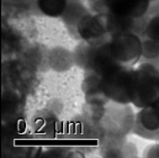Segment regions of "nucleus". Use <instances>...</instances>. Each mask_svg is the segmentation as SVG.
Returning a JSON list of instances; mask_svg holds the SVG:
<instances>
[{"mask_svg": "<svg viewBox=\"0 0 159 158\" xmlns=\"http://www.w3.org/2000/svg\"><path fill=\"white\" fill-rule=\"evenodd\" d=\"M130 103L143 109L159 100V69L149 61L139 62L133 67L128 82Z\"/></svg>", "mask_w": 159, "mask_h": 158, "instance_id": "1", "label": "nucleus"}, {"mask_svg": "<svg viewBox=\"0 0 159 158\" xmlns=\"http://www.w3.org/2000/svg\"><path fill=\"white\" fill-rule=\"evenodd\" d=\"M114 58L122 66L134 67L142 57V39L133 33H121L113 35L108 41Z\"/></svg>", "mask_w": 159, "mask_h": 158, "instance_id": "2", "label": "nucleus"}, {"mask_svg": "<svg viewBox=\"0 0 159 158\" xmlns=\"http://www.w3.org/2000/svg\"><path fill=\"white\" fill-rule=\"evenodd\" d=\"M79 39L85 42L99 46L110 41L111 33L106 12H88L80 19L77 26Z\"/></svg>", "mask_w": 159, "mask_h": 158, "instance_id": "3", "label": "nucleus"}, {"mask_svg": "<svg viewBox=\"0 0 159 158\" xmlns=\"http://www.w3.org/2000/svg\"><path fill=\"white\" fill-rule=\"evenodd\" d=\"M133 67H122L116 71L102 77L103 89L110 102L131 104L128 95V82Z\"/></svg>", "mask_w": 159, "mask_h": 158, "instance_id": "4", "label": "nucleus"}, {"mask_svg": "<svg viewBox=\"0 0 159 158\" xmlns=\"http://www.w3.org/2000/svg\"><path fill=\"white\" fill-rule=\"evenodd\" d=\"M107 12L121 17L146 16L150 0H105Z\"/></svg>", "mask_w": 159, "mask_h": 158, "instance_id": "5", "label": "nucleus"}, {"mask_svg": "<svg viewBox=\"0 0 159 158\" xmlns=\"http://www.w3.org/2000/svg\"><path fill=\"white\" fill-rule=\"evenodd\" d=\"M83 91L86 100L94 105V107L106 106L110 103L103 89L102 76L95 71H89L88 75L85 77L83 81Z\"/></svg>", "mask_w": 159, "mask_h": 158, "instance_id": "6", "label": "nucleus"}, {"mask_svg": "<svg viewBox=\"0 0 159 158\" xmlns=\"http://www.w3.org/2000/svg\"><path fill=\"white\" fill-rule=\"evenodd\" d=\"M107 42L96 48L94 62H93V71L101 75L102 77L110 75V73L116 71L120 68L124 67L114 58V55L112 54V52L108 48Z\"/></svg>", "mask_w": 159, "mask_h": 158, "instance_id": "7", "label": "nucleus"}, {"mask_svg": "<svg viewBox=\"0 0 159 158\" xmlns=\"http://www.w3.org/2000/svg\"><path fill=\"white\" fill-rule=\"evenodd\" d=\"M59 118L49 109H41L32 118L31 127L40 136H52L58 132Z\"/></svg>", "mask_w": 159, "mask_h": 158, "instance_id": "8", "label": "nucleus"}, {"mask_svg": "<svg viewBox=\"0 0 159 158\" xmlns=\"http://www.w3.org/2000/svg\"><path fill=\"white\" fill-rule=\"evenodd\" d=\"M88 12H90V10L81 0H69L67 9L61 17L63 19V23L66 24V26L69 28V32L71 33V30H74L77 34L78 39H79L78 30H77L78 23Z\"/></svg>", "mask_w": 159, "mask_h": 158, "instance_id": "9", "label": "nucleus"}, {"mask_svg": "<svg viewBox=\"0 0 159 158\" xmlns=\"http://www.w3.org/2000/svg\"><path fill=\"white\" fill-rule=\"evenodd\" d=\"M135 121L148 131H159V103L140 109L135 114Z\"/></svg>", "mask_w": 159, "mask_h": 158, "instance_id": "10", "label": "nucleus"}, {"mask_svg": "<svg viewBox=\"0 0 159 158\" xmlns=\"http://www.w3.org/2000/svg\"><path fill=\"white\" fill-rule=\"evenodd\" d=\"M96 48V45L89 44L85 41L79 43L74 51V59L77 66L87 71H93V62Z\"/></svg>", "mask_w": 159, "mask_h": 158, "instance_id": "11", "label": "nucleus"}, {"mask_svg": "<svg viewBox=\"0 0 159 158\" xmlns=\"http://www.w3.org/2000/svg\"><path fill=\"white\" fill-rule=\"evenodd\" d=\"M69 0H37V7L42 14L49 17H62Z\"/></svg>", "mask_w": 159, "mask_h": 158, "instance_id": "12", "label": "nucleus"}, {"mask_svg": "<svg viewBox=\"0 0 159 158\" xmlns=\"http://www.w3.org/2000/svg\"><path fill=\"white\" fill-rule=\"evenodd\" d=\"M159 60V41L152 39H142V57L140 62L149 61V62H157Z\"/></svg>", "mask_w": 159, "mask_h": 158, "instance_id": "13", "label": "nucleus"}, {"mask_svg": "<svg viewBox=\"0 0 159 158\" xmlns=\"http://www.w3.org/2000/svg\"><path fill=\"white\" fill-rule=\"evenodd\" d=\"M146 37L159 41V15L148 18L143 39Z\"/></svg>", "mask_w": 159, "mask_h": 158, "instance_id": "14", "label": "nucleus"}, {"mask_svg": "<svg viewBox=\"0 0 159 158\" xmlns=\"http://www.w3.org/2000/svg\"><path fill=\"white\" fill-rule=\"evenodd\" d=\"M132 133L138 136V137L142 138V139L146 140H151V141H159V131H148L146 129H143L139 124L138 122H134V125H133V130H132Z\"/></svg>", "mask_w": 159, "mask_h": 158, "instance_id": "15", "label": "nucleus"}, {"mask_svg": "<svg viewBox=\"0 0 159 158\" xmlns=\"http://www.w3.org/2000/svg\"><path fill=\"white\" fill-rule=\"evenodd\" d=\"M143 157L148 158H159V141L152 143L143 150Z\"/></svg>", "mask_w": 159, "mask_h": 158, "instance_id": "16", "label": "nucleus"}, {"mask_svg": "<svg viewBox=\"0 0 159 158\" xmlns=\"http://www.w3.org/2000/svg\"><path fill=\"white\" fill-rule=\"evenodd\" d=\"M158 15H159V0H150L149 7H148L146 16H147L148 18H150V17L158 16Z\"/></svg>", "mask_w": 159, "mask_h": 158, "instance_id": "17", "label": "nucleus"}, {"mask_svg": "<svg viewBox=\"0 0 159 158\" xmlns=\"http://www.w3.org/2000/svg\"><path fill=\"white\" fill-rule=\"evenodd\" d=\"M152 63H153V62H152ZM155 64H156L157 67H158V69H159V60L157 61V62H155Z\"/></svg>", "mask_w": 159, "mask_h": 158, "instance_id": "18", "label": "nucleus"}, {"mask_svg": "<svg viewBox=\"0 0 159 158\" xmlns=\"http://www.w3.org/2000/svg\"><path fill=\"white\" fill-rule=\"evenodd\" d=\"M158 103H159V100H158Z\"/></svg>", "mask_w": 159, "mask_h": 158, "instance_id": "19", "label": "nucleus"}]
</instances>
